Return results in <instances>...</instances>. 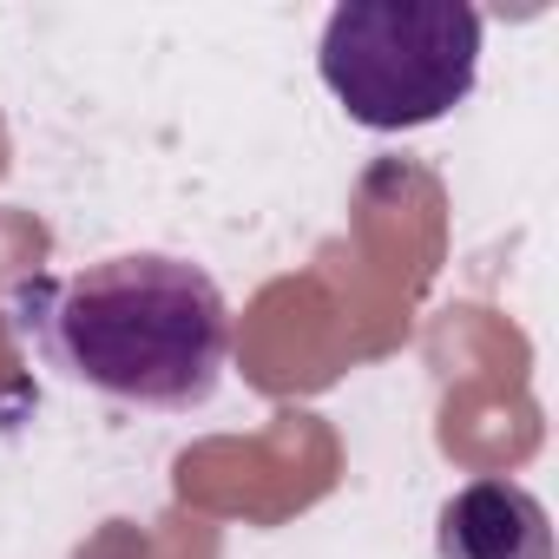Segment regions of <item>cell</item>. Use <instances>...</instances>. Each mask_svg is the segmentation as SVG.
<instances>
[{"label": "cell", "mask_w": 559, "mask_h": 559, "mask_svg": "<svg viewBox=\"0 0 559 559\" xmlns=\"http://www.w3.org/2000/svg\"><path fill=\"white\" fill-rule=\"evenodd\" d=\"M14 310L40 356L93 395L132 408H204L224 382L230 304L185 257L126 250L67 276H34Z\"/></svg>", "instance_id": "obj_1"}, {"label": "cell", "mask_w": 559, "mask_h": 559, "mask_svg": "<svg viewBox=\"0 0 559 559\" xmlns=\"http://www.w3.org/2000/svg\"><path fill=\"white\" fill-rule=\"evenodd\" d=\"M317 73L369 132H421L467 106L480 80V14L467 0H343L323 21Z\"/></svg>", "instance_id": "obj_2"}, {"label": "cell", "mask_w": 559, "mask_h": 559, "mask_svg": "<svg viewBox=\"0 0 559 559\" xmlns=\"http://www.w3.org/2000/svg\"><path fill=\"white\" fill-rule=\"evenodd\" d=\"M435 552L441 559H552L546 500L507 474H480L441 500Z\"/></svg>", "instance_id": "obj_3"}]
</instances>
